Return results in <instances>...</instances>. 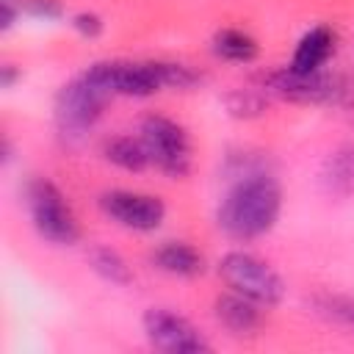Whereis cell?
Wrapping results in <instances>:
<instances>
[{
  "instance_id": "1",
  "label": "cell",
  "mask_w": 354,
  "mask_h": 354,
  "mask_svg": "<svg viewBox=\"0 0 354 354\" xmlns=\"http://www.w3.org/2000/svg\"><path fill=\"white\" fill-rule=\"evenodd\" d=\"M282 213V191L266 171H243L221 196L218 230L232 241H254L274 230Z\"/></svg>"
},
{
  "instance_id": "2",
  "label": "cell",
  "mask_w": 354,
  "mask_h": 354,
  "mask_svg": "<svg viewBox=\"0 0 354 354\" xmlns=\"http://www.w3.org/2000/svg\"><path fill=\"white\" fill-rule=\"evenodd\" d=\"M86 75L111 97H152L163 88H191L199 75L174 61H100Z\"/></svg>"
},
{
  "instance_id": "3",
  "label": "cell",
  "mask_w": 354,
  "mask_h": 354,
  "mask_svg": "<svg viewBox=\"0 0 354 354\" xmlns=\"http://www.w3.org/2000/svg\"><path fill=\"white\" fill-rule=\"evenodd\" d=\"M25 207L39 238L55 246H72L80 241V221L64 196V191L47 177H30L25 183Z\"/></svg>"
},
{
  "instance_id": "4",
  "label": "cell",
  "mask_w": 354,
  "mask_h": 354,
  "mask_svg": "<svg viewBox=\"0 0 354 354\" xmlns=\"http://www.w3.org/2000/svg\"><path fill=\"white\" fill-rule=\"evenodd\" d=\"M108 100H111V94L105 88H100L86 72L80 77L69 80L66 86H61L55 105H53V116H55V127H58L61 138L83 141L100 122Z\"/></svg>"
},
{
  "instance_id": "5",
  "label": "cell",
  "mask_w": 354,
  "mask_h": 354,
  "mask_svg": "<svg viewBox=\"0 0 354 354\" xmlns=\"http://www.w3.org/2000/svg\"><path fill=\"white\" fill-rule=\"evenodd\" d=\"M218 277L232 293H238L260 307L279 304L282 293H285L282 277L252 252H241V249L227 252L218 260Z\"/></svg>"
},
{
  "instance_id": "6",
  "label": "cell",
  "mask_w": 354,
  "mask_h": 354,
  "mask_svg": "<svg viewBox=\"0 0 354 354\" xmlns=\"http://www.w3.org/2000/svg\"><path fill=\"white\" fill-rule=\"evenodd\" d=\"M138 138L147 149L149 166L171 180H183L191 171V138L188 130L160 113H149L141 119Z\"/></svg>"
},
{
  "instance_id": "7",
  "label": "cell",
  "mask_w": 354,
  "mask_h": 354,
  "mask_svg": "<svg viewBox=\"0 0 354 354\" xmlns=\"http://www.w3.org/2000/svg\"><path fill=\"white\" fill-rule=\"evenodd\" d=\"M263 88L274 97L301 105H343L348 100V83L340 75H329L324 69L293 72L290 66H282L263 77Z\"/></svg>"
},
{
  "instance_id": "8",
  "label": "cell",
  "mask_w": 354,
  "mask_h": 354,
  "mask_svg": "<svg viewBox=\"0 0 354 354\" xmlns=\"http://www.w3.org/2000/svg\"><path fill=\"white\" fill-rule=\"evenodd\" d=\"M141 326H144V337L158 351H166V354H199V351H210L207 337L185 315H180L174 310L149 307L144 313V318H141Z\"/></svg>"
},
{
  "instance_id": "9",
  "label": "cell",
  "mask_w": 354,
  "mask_h": 354,
  "mask_svg": "<svg viewBox=\"0 0 354 354\" xmlns=\"http://www.w3.org/2000/svg\"><path fill=\"white\" fill-rule=\"evenodd\" d=\"M100 210L130 232H155L166 218V205L155 194L113 188L100 196Z\"/></svg>"
},
{
  "instance_id": "10",
  "label": "cell",
  "mask_w": 354,
  "mask_h": 354,
  "mask_svg": "<svg viewBox=\"0 0 354 354\" xmlns=\"http://www.w3.org/2000/svg\"><path fill=\"white\" fill-rule=\"evenodd\" d=\"M337 50V33L329 25H313L310 30L301 33V39L296 41L293 58H290V69L293 72H318L329 64V58Z\"/></svg>"
},
{
  "instance_id": "11",
  "label": "cell",
  "mask_w": 354,
  "mask_h": 354,
  "mask_svg": "<svg viewBox=\"0 0 354 354\" xmlns=\"http://www.w3.org/2000/svg\"><path fill=\"white\" fill-rule=\"evenodd\" d=\"M152 266L169 277L191 279V277H199L205 271V257L188 241H163L152 252Z\"/></svg>"
},
{
  "instance_id": "12",
  "label": "cell",
  "mask_w": 354,
  "mask_h": 354,
  "mask_svg": "<svg viewBox=\"0 0 354 354\" xmlns=\"http://www.w3.org/2000/svg\"><path fill=\"white\" fill-rule=\"evenodd\" d=\"M263 310L266 307H260V304H254V301H249V299H243V296L230 290V293L216 299V310L213 313H216V321L227 332H232V335H254L260 329V324H263Z\"/></svg>"
},
{
  "instance_id": "13",
  "label": "cell",
  "mask_w": 354,
  "mask_h": 354,
  "mask_svg": "<svg viewBox=\"0 0 354 354\" xmlns=\"http://www.w3.org/2000/svg\"><path fill=\"white\" fill-rule=\"evenodd\" d=\"M210 50H213L216 58L230 61V64H252L257 58V53H260L257 41L246 30H241V28H221V30H216V36L210 41Z\"/></svg>"
},
{
  "instance_id": "14",
  "label": "cell",
  "mask_w": 354,
  "mask_h": 354,
  "mask_svg": "<svg viewBox=\"0 0 354 354\" xmlns=\"http://www.w3.org/2000/svg\"><path fill=\"white\" fill-rule=\"evenodd\" d=\"M102 155L122 171H144L149 166L147 149L138 136H113L102 144Z\"/></svg>"
},
{
  "instance_id": "15",
  "label": "cell",
  "mask_w": 354,
  "mask_h": 354,
  "mask_svg": "<svg viewBox=\"0 0 354 354\" xmlns=\"http://www.w3.org/2000/svg\"><path fill=\"white\" fill-rule=\"evenodd\" d=\"M88 263L91 268L111 285H127L133 279V271L127 266V260L116 252V249H108V246H94L88 252Z\"/></svg>"
},
{
  "instance_id": "16",
  "label": "cell",
  "mask_w": 354,
  "mask_h": 354,
  "mask_svg": "<svg viewBox=\"0 0 354 354\" xmlns=\"http://www.w3.org/2000/svg\"><path fill=\"white\" fill-rule=\"evenodd\" d=\"M329 185L337 194H354V147H343L329 158Z\"/></svg>"
},
{
  "instance_id": "17",
  "label": "cell",
  "mask_w": 354,
  "mask_h": 354,
  "mask_svg": "<svg viewBox=\"0 0 354 354\" xmlns=\"http://www.w3.org/2000/svg\"><path fill=\"white\" fill-rule=\"evenodd\" d=\"M318 313L332 318V321H340V324H348L354 326V299H346V296H321L318 299Z\"/></svg>"
},
{
  "instance_id": "18",
  "label": "cell",
  "mask_w": 354,
  "mask_h": 354,
  "mask_svg": "<svg viewBox=\"0 0 354 354\" xmlns=\"http://www.w3.org/2000/svg\"><path fill=\"white\" fill-rule=\"evenodd\" d=\"M69 25H72L75 33H80L83 39H97V36H102V30H105L102 17L94 14V11H77V14H72Z\"/></svg>"
},
{
  "instance_id": "19",
  "label": "cell",
  "mask_w": 354,
  "mask_h": 354,
  "mask_svg": "<svg viewBox=\"0 0 354 354\" xmlns=\"http://www.w3.org/2000/svg\"><path fill=\"white\" fill-rule=\"evenodd\" d=\"M22 14L36 17V19H61L64 17V6L58 0H19Z\"/></svg>"
},
{
  "instance_id": "20",
  "label": "cell",
  "mask_w": 354,
  "mask_h": 354,
  "mask_svg": "<svg viewBox=\"0 0 354 354\" xmlns=\"http://www.w3.org/2000/svg\"><path fill=\"white\" fill-rule=\"evenodd\" d=\"M14 80H17L14 64H6V66H3V86H6V88H11V86H14Z\"/></svg>"
}]
</instances>
